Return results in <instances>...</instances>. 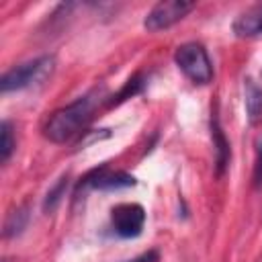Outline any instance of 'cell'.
I'll return each instance as SVG.
<instances>
[{
    "label": "cell",
    "mask_w": 262,
    "mask_h": 262,
    "mask_svg": "<svg viewBox=\"0 0 262 262\" xmlns=\"http://www.w3.org/2000/svg\"><path fill=\"white\" fill-rule=\"evenodd\" d=\"M94 106H96V98L92 94H88V96L78 98L76 102L55 111L51 115V119L47 121V125H45V137L51 139L53 143L70 141L90 121Z\"/></svg>",
    "instance_id": "1"
},
{
    "label": "cell",
    "mask_w": 262,
    "mask_h": 262,
    "mask_svg": "<svg viewBox=\"0 0 262 262\" xmlns=\"http://www.w3.org/2000/svg\"><path fill=\"white\" fill-rule=\"evenodd\" d=\"M176 66L184 72V76L188 80H192L194 84H207L213 78V68L209 61V55L205 51L203 45L199 43H184L176 49L174 53Z\"/></svg>",
    "instance_id": "2"
},
{
    "label": "cell",
    "mask_w": 262,
    "mask_h": 262,
    "mask_svg": "<svg viewBox=\"0 0 262 262\" xmlns=\"http://www.w3.org/2000/svg\"><path fill=\"white\" fill-rule=\"evenodd\" d=\"M51 72H53V57L45 55V57H39L35 61L23 63V66H16L10 72H6L0 80V88H2V92L20 90V88H27L31 84L43 82Z\"/></svg>",
    "instance_id": "3"
},
{
    "label": "cell",
    "mask_w": 262,
    "mask_h": 262,
    "mask_svg": "<svg viewBox=\"0 0 262 262\" xmlns=\"http://www.w3.org/2000/svg\"><path fill=\"white\" fill-rule=\"evenodd\" d=\"M194 8L192 2H184V0H164L158 2L145 16L143 27L147 31H164L170 29L172 25H176L178 20H182L190 10Z\"/></svg>",
    "instance_id": "4"
},
{
    "label": "cell",
    "mask_w": 262,
    "mask_h": 262,
    "mask_svg": "<svg viewBox=\"0 0 262 262\" xmlns=\"http://www.w3.org/2000/svg\"><path fill=\"white\" fill-rule=\"evenodd\" d=\"M111 221L121 237H137L145 223V211L137 203H123L111 211Z\"/></svg>",
    "instance_id": "5"
},
{
    "label": "cell",
    "mask_w": 262,
    "mask_h": 262,
    "mask_svg": "<svg viewBox=\"0 0 262 262\" xmlns=\"http://www.w3.org/2000/svg\"><path fill=\"white\" fill-rule=\"evenodd\" d=\"M90 186L94 188H125V186H133L135 184V178L125 174V172H106V168H100L98 172H94L90 178H88Z\"/></svg>",
    "instance_id": "6"
},
{
    "label": "cell",
    "mask_w": 262,
    "mask_h": 262,
    "mask_svg": "<svg viewBox=\"0 0 262 262\" xmlns=\"http://www.w3.org/2000/svg\"><path fill=\"white\" fill-rule=\"evenodd\" d=\"M233 31L239 37H254L262 33V6L250 8L244 14H239L233 23Z\"/></svg>",
    "instance_id": "7"
},
{
    "label": "cell",
    "mask_w": 262,
    "mask_h": 262,
    "mask_svg": "<svg viewBox=\"0 0 262 262\" xmlns=\"http://www.w3.org/2000/svg\"><path fill=\"white\" fill-rule=\"evenodd\" d=\"M246 111L250 123H258L262 117V88L254 80H246Z\"/></svg>",
    "instance_id": "8"
},
{
    "label": "cell",
    "mask_w": 262,
    "mask_h": 262,
    "mask_svg": "<svg viewBox=\"0 0 262 262\" xmlns=\"http://www.w3.org/2000/svg\"><path fill=\"white\" fill-rule=\"evenodd\" d=\"M12 149H14V139H12L10 125H8V121H2V125H0V162H6L12 154Z\"/></svg>",
    "instance_id": "9"
},
{
    "label": "cell",
    "mask_w": 262,
    "mask_h": 262,
    "mask_svg": "<svg viewBox=\"0 0 262 262\" xmlns=\"http://www.w3.org/2000/svg\"><path fill=\"white\" fill-rule=\"evenodd\" d=\"M213 141H215V147H217V168H219V172L223 170V166H225V162H227V141H225V137H223V133H221V129H219V125H217V121H215V125H213Z\"/></svg>",
    "instance_id": "10"
},
{
    "label": "cell",
    "mask_w": 262,
    "mask_h": 262,
    "mask_svg": "<svg viewBox=\"0 0 262 262\" xmlns=\"http://www.w3.org/2000/svg\"><path fill=\"white\" fill-rule=\"evenodd\" d=\"M66 184H68V180H66V178H61V180H59V184H57L51 192H47V199H45V205H43V207H45V211H47V209H49V211H51V209H55V205L59 203V199H61V194H63V190H66Z\"/></svg>",
    "instance_id": "11"
},
{
    "label": "cell",
    "mask_w": 262,
    "mask_h": 262,
    "mask_svg": "<svg viewBox=\"0 0 262 262\" xmlns=\"http://www.w3.org/2000/svg\"><path fill=\"white\" fill-rule=\"evenodd\" d=\"M25 221H27V213H25V211L12 213L10 219H8V223H6V235H14V233H18V231L23 229Z\"/></svg>",
    "instance_id": "12"
},
{
    "label": "cell",
    "mask_w": 262,
    "mask_h": 262,
    "mask_svg": "<svg viewBox=\"0 0 262 262\" xmlns=\"http://www.w3.org/2000/svg\"><path fill=\"white\" fill-rule=\"evenodd\" d=\"M156 260H158V254L156 252H147V254H143V256H139V258H135L131 262H156Z\"/></svg>",
    "instance_id": "13"
}]
</instances>
